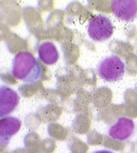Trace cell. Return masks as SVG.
<instances>
[{
  "label": "cell",
  "mask_w": 137,
  "mask_h": 153,
  "mask_svg": "<svg viewBox=\"0 0 137 153\" xmlns=\"http://www.w3.org/2000/svg\"><path fill=\"white\" fill-rule=\"evenodd\" d=\"M11 73L25 84H33L41 79L42 66L30 52L21 51L16 54L12 60Z\"/></svg>",
  "instance_id": "1"
},
{
  "label": "cell",
  "mask_w": 137,
  "mask_h": 153,
  "mask_svg": "<svg viewBox=\"0 0 137 153\" xmlns=\"http://www.w3.org/2000/svg\"><path fill=\"white\" fill-rule=\"evenodd\" d=\"M98 76L101 79L108 83H115L123 78L126 66L121 57L110 55L102 58L96 68Z\"/></svg>",
  "instance_id": "2"
},
{
  "label": "cell",
  "mask_w": 137,
  "mask_h": 153,
  "mask_svg": "<svg viewBox=\"0 0 137 153\" xmlns=\"http://www.w3.org/2000/svg\"><path fill=\"white\" fill-rule=\"evenodd\" d=\"M115 26L108 17L97 14L88 21V34L96 42H104L114 33Z\"/></svg>",
  "instance_id": "3"
},
{
  "label": "cell",
  "mask_w": 137,
  "mask_h": 153,
  "mask_svg": "<svg viewBox=\"0 0 137 153\" xmlns=\"http://www.w3.org/2000/svg\"><path fill=\"white\" fill-rule=\"evenodd\" d=\"M136 131L135 122L128 117H120L108 128V136L117 141L126 142L134 137Z\"/></svg>",
  "instance_id": "4"
},
{
  "label": "cell",
  "mask_w": 137,
  "mask_h": 153,
  "mask_svg": "<svg viewBox=\"0 0 137 153\" xmlns=\"http://www.w3.org/2000/svg\"><path fill=\"white\" fill-rule=\"evenodd\" d=\"M111 10L118 19L132 22L137 17V0H114L111 2Z\"/></svg>",
  "instance_id": "5"
},
{
  "label": "cell",
  "mask_w": 137,
  "mask_h": 153,
  "mask_svg": "<svg viewBox=\"0 0 137 153\" xmlns=\"http://www.w3.org/2000/svg\"><path fill=\"white\" fill-rule=\"evenodd\" d=\"M19 95L7 85L0 87V117L4 118L13 112L19 104Z\"/></svg>",
  "instance_id": "6"
},
{
  "label": "cell",
  "mask_w": 137,
  "mask_h": 153,
  "mask_svg": "<svg viewBox=\"0 0 137 153\" xmlns=\"http://www.w3.org/2000/svg\"><path fill=\"white\" fill-rule=\"evenodd\" d=\"M21 120L15 117H5L0 120V143L7 146L11 137L18 133L21 128Z\"/></svg>",
  "instance_id": "7"
},
{
  "label": "cell",
  "mask_w": 137,
  "mask_h": 153,
  "mask_svg": "<svg viewBox=\"0 0 137 153\" xmlns=\"http://www.w3.org/2000/svg\"><path fill=\"white\" fill-rule=\"evenodd\" d=\"M39 59L45 65H51L56 64L59 59V53L52 42L46 41L40 45L38 49Z\"/></svg>",
  "instance_id": "8"
},
{
  "label": "cell",
  "mask_w": 137,
  "mask_h": 153,
  "mask_svg": "<svg viewBox=\"0 0 137 153\" xmlns=\"http://www.w3.org/2000/svg\"><path fill=\"white\" fill-rule=\"evenodd\" d=\"M91 153H114L111 151H108V150H99V151H95Z\"/></svg>",
  "instance_id": "9"
},
{
  "label": "cell",
  "mask_w": 137,
  "mask_h": 153,
  "mask_svg": "<svg viewBox=\"0 0 137 153\" xmlns=\"http://www.w3.org/2000/svg\"><path fill=\"white\" fill-rule=\"evenodd\" d=\"M135 87H136V91H137V80H136V85H135Z\"/></svg>",
  "instance_id": "10"
}]
</instances>
